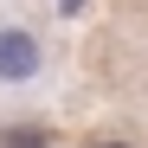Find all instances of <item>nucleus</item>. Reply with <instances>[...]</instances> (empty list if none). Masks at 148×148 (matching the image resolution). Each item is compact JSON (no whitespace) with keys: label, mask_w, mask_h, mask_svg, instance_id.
<instances>
[{"label":"nucleus","mask_w":148,"mask_h":148,"mask_svg":"<svg viewBox=\"0 0 148 148\" xmlns=\"http://www.w3.org/2000/svg\"><path fill=\"white\" fill-rule=\"evenodd\" d=\"M45 71V45L32 26H0V84H32Z\"/></svg>","instance_id":"obj_1"},{"label":"nucleus","mask_w":148,"mask_h":148,"mask_svg":"<svg viewBox=\"0 0 148 148\" xmlns=\"http://www.w3.org/2000/svg\"><path fill=\"white\" fill-rule=\"evenodd\" d=\"M0 148H52V135H45L39 122H7V129H0Z\"/></svg>","instance_id":"obj_2"},{"label":"nucleus","mask_w":148,"mask_h":148,"mask_svg":"<svg viewBox=\"0 0 148 148\" xmlns=\"http://www.w3.org/2000/svg\"><path fill=\"white\" fill-rule=\"evenodd\" d=\"M90 148H142V142H135V135H97Z\"/></svg>","instance_id":"obj_3"}]
</instances>
